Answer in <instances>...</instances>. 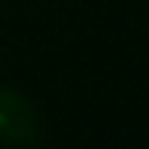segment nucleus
I'll return each mask as SVG.
<instances>
[{"label":"nucleus","mask_w":149,"mask_h":149,"mask_svg":"<svg viewBox=\"0 0 149 149\" xmlns=\"http://www.w3.org/2000/svg\"><path fill=\"white\" fill-rule=\"evenodd\" d=\"M40 134V116L24 94L0 88V143L28 146Z\"/></svg>","instance_id":"1"}]
</instances>
